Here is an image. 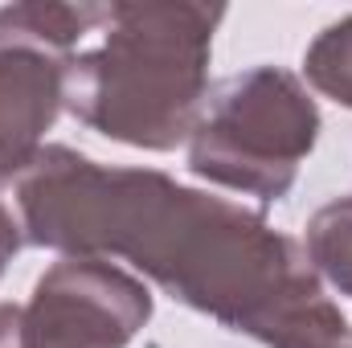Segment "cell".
<instances>
[{
    "mask_svg": "<svg viewBox=\"0 0 352 348\" xmlns=\"http://www.w3.org/2000/svg\"><path fill=\"white\" fill-rule=\"evenodd\" d=\"M21 242H25L21 221H16V213H12L8 197H0V274H4V266L12 262V254L21 250Z\"/></svg>",
    "mask_w": 352,
    "mask_h": 348,
    "instance_id": "cell-8",
    "label": "cell"
},
{
    "mask_svg": "<svg viewBox=\"0 0 352 348\" xmlns=\"http://www.w3.org/2000/svg\"><path fill=\"white\" fill-rule=\"evenodd\" d=\"M320 140V107L278 66H254L205 90L188 131V168L234 193L278 201Z\"/></svg>",
    "mask_w": 352,
    "mask_h": 348,
    "instance_id": "cell-3",
    "label": "cell"
},
{
    "mask_svg": "<svg viewBox=\"0 0 352 348\" xmlns=\"http://www.w3.org/2000/svg\"><path fill=\"white\" fill-rule=\"evenodd\" d=\"M303 250L316 274L352 299V197H336L311 213Z\"/></svg>",
    "mask_w": 352,
    "mask_h": 348,
    "instance_id": "cell-6",
    "label": "cell"
},
{
    "mask_svg": "<svg viewBox=\"0 0 352 348\" xmlns=\"http://www.w3.org/2000/svg\"><path fill=\"white\" fill-rule=\"evenodd\" d=\"M307 83L332 102L352 107V17L332 21L303 54Z\"/></svg>",
    "mask_w": 352,
    "mask_h": 348,
    "instance_id": "cell-7",
    "label": "cell"
},
{
    "mask_svg": "<svg viewBox=\"0 0 352 348\" xmlns=\"http://www.w3.org/2000/svg\"><path fill=\"white\" fill-rule=\"evenodd\" d=\"M152 320V291L107 259L54 262L25 307V348H127Z\"/></svg>",
    "mask_w": 352,
    "mask_h": 348,
    "instance_id": "cell-5",
    "label": "cell"
},
{
    "mask_svg": "<svg viewBox=\"0 0 352 348\" xmlns=\"http://www.w3.org/2000/svg\"><path fill=\"white\" fill-rule=\"evenodd\" d=\"M221 21V4H102V41L87 54L74 50L66 66V111L115 144L173 152L188 140L209 90V54Z\"/></svg>",
    "mask_w": 352,
    "mask_h": 348,
    "instance_id": "cell-2",
    "label": "cell"
},
{
    "mask_svg": "<svg viewBox=\"0 0 352 348\" xmlns=\"http://www.w3.org/2000/svg\"><path fill=\"white\" fill-rule=\"evenodd\" d=\"M4 188L33 246L127 259L184 307L266 348H352L349 316L324 295L307 250L238 201L58 144Z\"/></svg>",
    "mask_w": 352,
    "mask_h": 348,
    "instance_id": "cell-1",
    "label": "cell"
},
{
    "mask_svg": "<svg viewBox=\"0 0 352 348\" xmlns=\"http://www.w3.org/2000/svg\"><path fill=\"white\" fill-rule=\"evenodd\" d=\"M0 348H25V307L0 303Z\"/></svg>",
    "mask_w": 352,
    "mask_h": 348,
    "instance_id": "cell-9",
    "label": "cell"
},
{
    "mask_svg": "<svg viewBox=\"0 0 352 348\" xmlns=\"http://www.w3.org/2000/svg\"><path fill=\"white\" fill-rule=\"evenodd\" d=\"M98 21L102 4L25 0L0 8V180L45 148V131L66 111V66Z\"/></svg>",
    "mask_w": 352,
    "mask_h": 348,
    "instance_id": "cell-4",
    "label": "cell"
}]
</instances>
